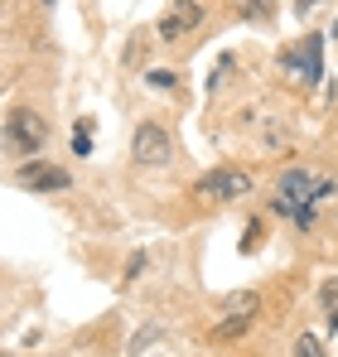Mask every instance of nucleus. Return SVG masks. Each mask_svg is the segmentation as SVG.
I'll use <instances>...</instances> for the list:
<instances>
[{
    "label": "nucleus",
    "mask_w": 338,
    "mask_h": 357,
    "mask_svg": "<svg viewBox=\"0 0 338 357\" xmlns=\"http://www.w3.org/2000/svg\"><path fill=\"white\" fill-rule=\"evenodd\" d=\"M131 155H135V165H145V169H165L169 160H174V140H169V130L160 121H145V126L135 130V140H131Z\"/></svg>",
    "instance_id": "20e7f679"
},
{
    "label": "nucleus",
    "mask_w": 338,
    "mask_h": 357,
    "mask_svg": "<svg viewBox=\"0 0 338 357\" xmlns=\"http://www.w3.org/2000/svg\"><path fill=\"white\" fill-rule=\"evenodd\" d=\"M227 68H232V54H223V59H218V68H213V77H208V92H218V82L227 77Z\"/></svg>",
    "instance_id": "2eb2a0df"
},
{
    "label": "nucleus",
    "mask_w": 338,
    "mask_h": 357,
    "mask_svg": "<svg viewBox=\"0 0 338 357\" xmlns=\"http://www.w3.org/2000/svg\"><path fill=\"white\" fill-rule=\"evenodd\" d=\"M145 82H150L155 92H169V87H174L179 77H174V73H165V68H155V73H145Z\"/></svg>",
    "instance_id": "4468645a"
},
{
    "label": "nucleus",
    "mask_w": 338,
    "mask_h": 357,
    "mask_svg": "<svg viewBox=\"0 0 338 357\" xmlns=\"http://www.w3.org/2000/svg\"><path fill=\"white\" fill-rule=\"evenodd\" d=\"M237 10H242V15H251V20H271L276 0H237Z\"/></svg>",
    "instance_id": "ddd939ff"
},
{
    "label": "nucleus",
    "mask_w": 338,
    "mask_h": 357,
    "mask_svg": "<svg viewBox=\"0 0 338 357\" xmlns=\"http://www.w3.org/2000/svg\"><path fill=\"white\" fill-rule=\"evenodd\" d=\"M198 20H203L198 0H174V10L160 20V39H184L189 29H198Z\"/></svg>",
    "instance_id": "0eeeda50"
},
{
    "label": "nucleus",
    "mask_w": 338,
    "mask_h": 357,
    "mask_svg": "<svg viewBox=\"0 0 338 357\" xmlns=\"http://www.w3.org/2000/svg\"><path fill=\"white\" fill-rule=\"evenodd\" d=\"M44 140H49V126H44V116H39L34 107H15V112H5L0 145H5L10 155H34V150H44Z\"/></svg>",
    "instance_id": "f257e3e1"
},
{
    "label": "nucleus",
    "mask_w": 338,
    "mask_h": 357,
    "mask_svg": "<svg viewBox=\"0 0 338 357\" xmlns=\"http://www.w3.org/2000/svg\"><path fill=\"white\" fill-rule=\"evenodd\" d=\"M309 188H314V178L304 174V169H290V174L276 183V198H271V208L290 218V222H300V227H314V203H309Z\"/></svg>",
    "instance_id": "f03ea898"
},
{
    "label": "nucleus",
    "mask_w": 338,
    "mask_h": 357,
    "mask_svg": "<svg viewBox=\"0 0 338 357\" xmlns=\"http://www.w3.org/2000/svg\"><path fill=\"white\" fill-rule=\"evenodd\" d=\"M140 271H145V256H131V266H126V280H135Z\"/></svg>",
    "instance_id": "dca6fc26"
},
{
    "label": "nucleus",
    "mask_w": 338,
    "mask_h": 357,
    "mask_svg": "<svg viewBox=\"0 0 338 357\" xmlns=\"http://www.w3.org/2000/svg\"><path fill=\"white\" fill-rule=\"evenodd\" d=\"M247 193H251V174H242V169H213V174H203L193 183L198 203H237Z\"/></svg>",
    "instance_id": "7ed1b4c3"
},
{
    "label": "nucleus",
    "mask_w": 338,
    "mask_h": 357,
    "mask_svg": "<svg viewBox=\"0 0 338 357\" xmlns=\"http://www.w3.org/2000/svg\"><path fill=\"white\" fill-rule=\"evenodd\" d=\"M256 309H261V295L256 290H242V295L227 299V314H256Z\"/></svg>",
    "instance_id": "1a4fd4ad"
},
{
    "label": "nucleus",
    "mask_w": 338,
    "mask_h": 357,
    "mask_svg": "<svg viewBox=\"0 0 338 357\" xmlns=\"http://www.w3.org/2000/svg\"><path fill=\"white\" fill-rule=\"evenodd\" d=\"M319 309H324L329 319H338V275H334V280H324V285H319Z\"/></svg>",
    "instance_id": "9b49d317"
},
{
    "label": "nucleus",
    "mask_w": 338,
    "mask_h": 357,
    "mask_svg": "<svg viewBox=\"0 0 338 357\" xmlns=\"http://www.w3.org/2000/svg\"><path fill=\"white\" fill-rule=\"evenodd\" d=\"M314 5H319V0H295V10H300V15H309Z\"/></svg>",
    "instance_id": "f3484780"
},
{
    "label": "nucleus",
    "mask_w": 338,
    "mask_h": 357,
    "mask_svg": "<svg viewBox=\"0 0 338 357\" xmlns=\"http://www.w3.org/2000/svg\"><path fill=\"white\" fill-rule=\"evenodd\" d=\"M251 333V314H223V324H213V343H237Z\"/></svg>",
    "instance_id": "6e6552de"
},
{
    "label": "nucleus",
    "mask_w": 338,
    "mask_h": 357,
    "mask_svg": "<svg viewBox=\"0 0 338 357\" xmlns=\"http://www.w3.org/2000/svg\"><path fill=\"white\" fill-rule=\"evenodd\" d=\"M290 357H324L319 333H300V338H295V353H290Z\"/></svg>",
    "instance_id": "f8f14e48"
},
{
    "label": "nucleus",
    "mask_w": 338,
    "mask_h": 357,
    "mask_svg": "<svg viewBox=\"0 0 338 357\" xmlns=\"http://www.w3.org/2000/svg\"><path fill=\"white\" fill-rule=\"evenodd\" d=\"M73 155H92V121L87 116L73 126Z\"/></svg>",
    "instance_id": "9d476101"
},
{
    "label": "nucleus",
    "mask_w": 338,
    "mask_h": 357,
    "mask_svg": "<svg viewBox=\"0 0 338 357\" xmlns=\"http://www.w3.org/2000/svg\"><path fill=\"white\" fill-rule=\"evenodd\" d=\"M15 183L29 188V193H54V188H68L73 174H68L63 165H49V160H29V165L15 169Z\"/></svg>",
    "instance_id": "423d86ee"
},
{
    "label": "nucleus",
    "mask_w": 338,
    "mask_h": 357,
    "mask_svg": "<svg viewBox=\"0 0 338 357\" xmlns=\"http://www.w3.org/2000/svg\"><path fill=\"white\" fill-rule=\"evenodd\" d=\"M281 68L304 77V82H324V34H309V39L290 44L281 54Z\"/></svg>",
    "instance_id": "39448f33"
}]
</instances>
